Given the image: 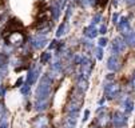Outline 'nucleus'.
<instances>
[{
    "instance_id": "f03ea898",
    "label": "nucleus",
    "mask_w": 135,
    "mask_h": 128,
    "mask_svg": "<svg viewBox=\"0 0 135 128\" xmlns=\"http://www.w3.org/2000/svg\"><path fill=\"white\" fill-rule=\"evenodd\" d=\"M99 2H100L102 4H106V2H107V0H99Z\"/></svg>"
},
{
    "instance_id": "f257e3e1",
    "label": "nucleus",
    "mask_w": 135,
    "mask_h": 128,
    "mask_svg": "<svg viewBox=\"0 0 135 128\" xmlns=\"http://www.w3.org/2000/svg\"><path fill=\"white\" fill-rule=\"evenodd\" d=\"M0 128H8V123L4 117L2 119V121H0Z\"/></svg>"
}]
</instances>
